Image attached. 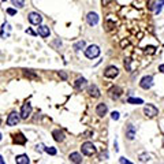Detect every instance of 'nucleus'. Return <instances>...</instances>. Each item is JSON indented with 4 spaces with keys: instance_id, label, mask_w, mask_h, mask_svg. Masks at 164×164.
<instances>
[{
    "instance_id": "obj_1",
    "label": "nucleus",
    "mask_w": 164,
    "mask_h": 164,
    "mask_svg": "<svg viewBox=\"0 0 164 164\" xmlns=\"http://www.w3.org/2000/svg\"><path fill=\"white\" fill-rule=\"evenodd\" d=\"M85 55H86V58H89V59H95V58H97L99 55H100V48H99L97 45H90L85 49Z\"/></svg>"
},
{
    "instance_id": "obj_2",
    "label": "nucleus",
    "mask_w": 164,
    "mask_h": 164,
    "mask_svg": "<svg viewBox=\"0 0 164 164\" xmlns=\"http://www.w3.org/2000/svg\"><path fill=\"white\" fill-rule=\"evenodd\" d=\"M81 149H82V153L86 155V156H92V155L96 153V146L93 145L92 142H85V144H82Z\"/></svg>"
},
{
    "instance_id": "obj_3",
    "label": "nucleus",
    "mask_w": 164,
    "mask_h": 164,
    "mask_svg": "<svg viewBox=\"0 0 164 164\" xmlns=\"http://www.w3.org/2000/svg\"><path fill=\"white\" fill-rule=\"evenodd\" d=\"M32 114V104L30 102H25V104L22 105V108H20V119H28L29 116H30Z\"/></svg>"
},
{
    "instance_id": "obj_4",
    "label": "nucleus",
    "mask_w": 164,
    "mask_h": 164,
    "mask_svg": "<svg viewBox=\"0 0 164 164\" xmlns=\"http://www.w3.org/2000/svg\"><path fill=\"white\" fill-rule=\"evenodd\" d=\"M140 86L145 90L151 89V88L153 86V78H152L151 75H145V77L141 80V82H140Z\"/></svg>"
},
{
    "instance_id": "obj_5",
    "label": "nucleus",
    "mask_w": 164,
    "mask_h": 164,
    "mask_svg": "<svg viewBox=\"0 0 164 164\" xmlns=\"http://www.w3.org/2000/svg\"><path fill=\"white\" fill-rule=\"evenodd\" d=\"M144 114H145L146 116H149V118H153V116H156L157 114H159V110H157L155 105L148 104V105H145V108H144Z\"/></svg>"
},
{
    "instance_id": "obj_6",
    "label": "nucleus",
    "mask_w": 164,
    "mask_h": 164,
    "mask_svg": "<svg viewBox=\"0 0 164 164\" xmlns=\"http://www.w3.org/2000/svg\"><path fill=\"white\" fill-rule=\"evenodd\" d=\"M118 74H119V70H118V67H115V66L107 67L104 71V75L107 78H115V77H118Z\"/></svg>"
},
{
    "instance_id": "obj_7",
    "label": "nucleus",
    "mask_w": 164,
    "mask_h": 164,
    "mask_svg": "<svg viewBox=\"0 0 164 164\" xmlns=\"http://www.w3.org/2000/svg\"><path fill=\"white\" fill-rule=\"evenodd\" d=\"M19 119H20L19 114L11 112L10 115H8V118H7V125L8 126H17L18 125V122H19Z\"/></svg>"
},
{
    "instance_id": "obj_8",
    "label": "nucleus",
    "mask_w": 164,
    "mask_h": 164,
    "mask_svg": "<svg viewBox=\"0 0 164 164\" xmlns=\"http://www.w3.org/2000/svg\"><path fill=\"white\" fill-rule=\"evenodd\" d=\"M29 22L32 25H40L43 22V17L40 15L39 13H30L29 14Z\"/></svg>"
},
{
    "instance_id": "obj_9",
    "label": "nucleus",
    "mask_w": 164,
    "mask_h": 164,
    "mask_svg": "<svg viewBox=\"0 0 164 164\" xmlns=\"http://www.w3.org/2000/svg\"><path fill=\"white\" fill-rule=\"evenodd\" d=\"M108 93H110L111 99H119L122 96L123 90H122V88H119V86H114V88H111V89L108 90Z\"/></svg>"
},
{
    "instance_id": "obj_10",
    "label": "nucleus",
    "mask_w": 164,
    "mask_h": 164,
    "mask_svg": "<svg viewBox=\"0 0 164 164\" xmlns=\"http://www.w3.org/2000/svg\"><path fill=\"white\" fill-rule=\"evenodd\" d=\"M86 20H88V23H89L90 26H95V25H97L99 23V15L96 13H89L86 15Z\"/></svg>"
},
{
    "instance_id": "obj_11",
    "label": "nucleus",
    "mask_w": 164,
    "mask_h": 164,
    "mask_svg": "<svg viewBox=\"0 0 164 164\" xmlns=\"http://www.w3.org/2000/svg\"><path fill=\"white\" fill-rule=\"evenodd\" d=\"M37 33H39L43 39H47V37L49 36V28H48V26L40 25L39 28H37Z\"/></svg>"
},
{
    "instance_id": "obj_12",
    "label": "nucleus",
    "mask_w": 164,
    "mask_h": 164,
    "mask_svg": "<svg viewBox=\"0 0 164 164\" xmlns=\"http://www.w3.org/2000/svg\"><path fill=\"white\" fill-rule=\"evenodd\" d=\"M107 111H108V108H107V105H105L104 102H100V104L96 107V114H97L100 118H102V116L107 114Z\"/></svg>"
},
{
    "instance_id": "obj_13",
    "label": "nucleus",
    "mask_w": 164,
    "mask_h": 164,
    "mask_svg": "<svg viewBox=\"0 0 164 164\" xmlns=\"http://www.w3.org/2000/svg\"><path fill=\"white\" fill-rule=\"evenodd\" d=\"M10 33H11L10 23L4 22V23H3V28H2V39H7V37L10 36Z\"/></svg>"
},
{
    "instance_id": "obj_14",
    "label": "nucleus",
    "mask_w": 164,
    "mask_h": 164,
    "mask_svg": "<svg viewBox=\"0 0 164 164\" xmlns=\"http://www.w3.org/2000/svg\"><path fill=\"white\" fill-rule=\"evenodd\" d=\"M126 137L129 140H134V137H136V127L133 125H127V127H126Z\"/></svg>"
},
{
    "instance_id": "obj_15",
    "label": "nucleus",
    "mask_w": 164,
    "mask_h": 164,
    "mask_svg": "<svg viewBox=\"0 0 164 164\" xmlns=\"http://www.w3.org/2000/svg\"><path fill=\"white\" fill-rule=\"evenodd\" d=\"M15 162L18 164H29L30 160H29L28 155H18V156L15 157Z\"/></svg>"
},
{
    "instance_id": "obj_16",
    "label": "nucleus",
    "mask_w": 164,
    "mask_h": 164,
    "mask_svg": "<svg viewBox=\"0 0 164 164\" xmlns=\"http://www.w3.org/2000/svg\"><path fill=\"white\" fill-rule=\"evenodd\" d=\"M89 95L92 96V97H100V90H99V88L96 86V85L89 86Z\"/></svg>"
},
{
    "instance_id": "obj_17",
    "label": "nucleus",
    "mask_w": 164,
    "mask_h": 164,
    "mask_svg": "<svg viewBox=\"0 0 164 164\" xmlns=\"http://www.w3.org/2000/svg\"><path fill=\"white\" fill-rule=\"evenodd\" d=\"M69 159H70V162H73V163H81L82 162V156L80 153H77V152H74V153L70 155Z\"/></svg>"
},
{
    "instance_id": "obj_18",
    "label": "nucleus",
    "mask_w": 164,
    "mask_h": 164,
    "mask_svg": "<svg viewBox=\"0 0 164 164\" xmlns=\"http://www.w3.org/2000/svg\"><path fill=\"white\" fill-rule=\"evenodd\" d=\"M86 85V80L85 78H78L77 81H75V84H74V86H75V89H82V88Z\"/></svg>"
},
{
    "instance_id": "obj_19",
    "label": "nucleus",
    "mask_w": 164,
    "mask_h": 164,
    "mask_svg": "<svg viewBox=\"0 0 164 164\" xmlns=\"http://www.w3.org/2000/svg\"><path fill=\"white\" fill-rule=\"evenodd\" d=\"M52 136H54V138L56 140V141H59V142L64 140V134L62 133V131H59V130H55L54 133H52Z\"/></svg>"
},
{
    "instance_id": "obj_20",
    "label": "nucleus",
    "mask_w": 164,
    "mask_h": 164,
    "mask_svg": "<svg viewBox=\"0 0 164 164\" xmlns=\"http://www.w3.org/2000/svg\"><path fill=\"white\" fill-rule=\"evenodd\" d=\"M163 6H164V0H159V2L156 3V7H153L155 14H160V11H162Z\"/></svg>"
},
{
    "instance_id": "obj_21",
    "label": "nucleus",
    "mask_w": 164,
    "mask_h": 164,
    "mask_svg": "<svg viewBox=\"0 0 164 164\" xmlns=\"http://www.w3.org/2000/svg\"><path fill=\"white\" fill-rule=\"evenodd\" d=\"M85 45H86V44H85V41L81 40V41H78V43L74 44V49H75V51H81V49L85 48Z\"/></svg>"
},
{
    "instance_id": "obj_22",
    "label": "nucleus",
    "mask_w": 164,
    "mask_h": 164,
    "mask_svg": "<svg viewBox=\"0 0 164 164\" xmlns=\"http://www.w3.org/2000/svg\"><path fill=\"white\" fill-rule=\"evenodd\" d=\"M11 3H13V6H15L18 8H22L25 6V0H11Z\"/></svg>"
},
{
    "instance_id": "obj_23",
    "label": "nucleus",
    "mask_w": 164,
    "mask_h": 164,
    "mask_svg": "<svg viewBox=\"0 0 164 164\" xmlns=\"http://www.w3.org/2000/svg\"><path fill=\"white\" fill-rule=\"evenodd\" d=\"M130 104H142V99H134V97H129V100H127Z\"/></svg>"
},
{
    "instance_id": "obj_24",
    "label": "nucleus",
    "mask_w": 164,
    "mask_h": 164,
    "mask_svg": "<svg viewBox=\"0 0 164 164\" xmlns=\"http://www.w3.org/2000/svg\"><path fill=\"white\" fill-rule=\"evenodd\" d=\"M149 157H151V156H149L148 153H142L141 156H140V162H142V163L148 162V160H149Z\"/></svg>"
},
{
    "instance_id": "obj_25",
    "label": "nucleus",
    "mask_w": 164,
    "mask_h": 164,
    "mask_svg": "<svg viewBox=\"0 0 164 164\" xmlns=\"http://www.w3.org/2000/svg\"><path fill=\"white\" fill-rule=\"evenodd\" d=\"M44 151H45L47 153L52 155V156H55V155H56V149H55V148H44Z\"/></svg>"
},
{
    "instance_id": "obj_26",
    "label": "nucleus",
    "mask_w": 164,
    "mask_h": 164,
    "mask_svg": "<svg viewBox=\"0 0 164 164\" xmlns=\"http://www.w3.org/2000/svg\"><path fill=\"white\" fill-rule=\"evenodd\" d=\"M145 51L149 52V54H155V52H156V48H155V47H146Z\"/></svg>"
},
{
    "instance_id": "obj_27",
    "label": "nucleus",
    "mask_w": 164,
    "mask_h": 164,
    "mask_svg": "<svg viewBox=\"0 0 164 164\" xmlns=\"http://www.w3.org/2000/svg\"><path fill=\"white\" fill-rule=\"evenodd\" d=\"M111 116H112V119H114V121H118V119H119V112H116V111H114V112L111 114Z\"/></svg>"
},
{
    "instance_id": "obj_28",
    "label": "nucleus",
    "mask_w": 164,
    "mask_h": 164,
    "mask_svg": "<svg viewBox=\"0 0 164 164\" xmlns=\"http://www.w3.org/2000/svg\"><path fill=\"white\" fill-rule=\"evenodd\" d=\"M130 62H131V59H126V60H125V66L127 67V70H131V67H130Z\"/></svg>"
},
{
    "instance_id": "obj_29",
    "label": "nucleus",
    "mask_w": 164,
    "mask_h": 164,
    "mask_svg": "<svg viewBox=\"0 0 164 164\" xmlns=\"http://www.w3.org/2000/svg\"><path fill=\"white\" fill-rule=\"evenodd\" d=\"M7 13L10 14V15H15V14H17V11L14 10V8H8V10H7Z\"/></svg>"
},
{
    "instance_id": "obj_30",
    "label": "nucleus",
    "mask_w": 164,
    "mask_h": 164,
    "mask_svg": "<svg viewBox=\"0 0 164 164\" xmlns=\"http://www.w3.org/2000/svg\"><path fill=\"white\" fill-rule=\"evenodd\" d=\"M148 4H149L148 7L151 8V10H153V7H155V6H153V4H155V0H149V3H148Z\"/></svg>"
},
{
    "instance_id": "obj_31",
    "label": "nucleus",
    "mask_w": 164,
    "mask_h": 164,
    "mask_svg": "<svg viewBox=\"0 0 164 164\" xmlns=\"http://www.w3.org/2000/svg\"><path fill=\"white\" fill-rule=\"evenodd\" d=\"M119 162H121V163H127V164H130V162H129V160H126L125 157H121V160H119Z\"/></svg>"
},
{
    "instance_id": "obj_32",
    "label": "nucleus",
    "mask_w": 164,
    "mask_h": 164,
    "mask_svg": "<svg viewBox=\"0 0 164 164\" xmlns=\"http://www.w3.org/2000/svg\"><path fill=\"white\" fill-rule=\"evenodd\" d=\"M121 45H122V47H126V45H129V41H127V40H123Z\"/></svg>"
},
{
    "instance_id": "obj_33",
    "label": "nucleus",
    "mask_w": 164,
    "mask_h": 164,
    "mask_svg": "<svg viewBox=\"0 0 164 164\" xmlns=\"http://www.w3.org/2000/svg\"><path fill=\"white\" fill-rule=\"evenodd\" d=\"M26 33L32 34V36H34V34H36V33H34V32H33V30H30V29H28V30H26Z\"/></svg>"
},
{
    "instance_id": "obj_34",
    "label": "nucleus",
    "mask_w": 164,
    "mask_h": 164,
    "mask_svg": "<svg viewBox=\"0 0 164 164\" xmlns=\"http://www.w3.org/2000/svg\"><path fill=\"white\" fill-rule=\"evenodd\" d=\"M159 71L164 73V64H160V66H159Z\"/></svg>"
},
{
    "instance_id": "obj_35",
    "label": "nucleus",
    "mask_w": 164,
    "mask_h": 164,
    "mask_svg": "<svg viewBox=\"0 0 164 164\" xmlns=\"http://www.w3.org/2000/svg\"><path fill=\"white\" fill-rule=\"evenodd\" d=\"M6 162H4V160H3V157L2 156H0V164H4Z\"/></svg>"
},
{
    "instance_id": "obj_36",
    "label": "nucleus",
    "mask_w": 164,
    "mask_h": 164,
    "mask_svg": "<svg viewBox=\"0 0 164 164\" xmlns=\"http://www.w3.org/2000/svg\"><path fill=\"white\" fill-rule=\"evenodd\" d=\"M108 2H110V0H102V4H107Z\"/></svg>"
},
{
    "instance_id": "obj_37",
    "label": "nucleus",
    "mask_w": 164,
    "mask_h": 164,
    "mask_svg": "<svg viewBox=\"0 0 164 164\" xmlns=\"http://www.w3.org/2000/svg\"><path fill=\"white\" fill-rule=\"evenodd\" d=\"M0 125H2V119H0Z\"/></svg>"
}]
</instances>
